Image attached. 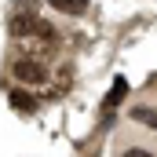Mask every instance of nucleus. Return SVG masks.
Wrapping results in <instances>:
<instances>
[{"label":"nucleus","mask_w":157,"mask_h":157,"mask_svg":"<svg viewBox=\"0 0 157 157\" xmlns=\"http://www.w3.org/2000/svg\"><path fill=\"white\" fill-rule=\"evenodd\" d=\"M132 121H139V124H146V128H157V110L154 106H135V110H132Z\"/></svg>","instance_id":"obj_5"},{"label":"nucleus","mask_w":157,"mask_h":157,"mask_svg":"<svg viewBox=\"0 0 157 157\" xmlns=\"http://www.w3.org/2000/svg\"><path fill=\"white\" fill-rule=\"evenodd\" d=\"M11 73H15V80H22V84H44L48 80V66L40 59H18L11 66Z\"/></svg>","instance_id":"obj_1"},{"label":"nucleus","mask_w":157,"mask_h":157,"mask_svg":"<svg viewBox=\"0 0 157 157\" xmlns=\"http://www.w3.org/2000/svg\"><path fill=\"white\" fill-rule=\"evenodd\" d=\"M55 11H66V15H80L84 7H88V0H48Z\"/></svg>","instance_id":"obj_6"},{"label":"nucleus","mask_w":157,"mask_h":157,"mask_svg":"<svg viewBox=\"0 0 157 157\" xmlns=\"http://www.w3.org/2000/svg\"><path fill=\"white\" fill-rule=\"evenodd\" d=\"M11 33H15V37H33V33H37V15L15 11V15H11Z\"/></svg>","instance_id":"obj_3"},{"label":"nucleus","mask_w":157,"mask_h":157,"mask_svg":"<svg viewBox=\"0 0 157 157\" xmlns=\"http://www.w3.org/2000/svg\"><path fill=\"white\" fill-rule=\"evenodd\" d=\"M7 102H11V106H15L18 113H37V99H33V95H29L26 88H15V91L7 95Z\"/></svg>","instance_id":"obj_4"},{"label":"nucleus","mask_w":157,"mask_h":157,"mask_svg":"<svg viewBox=\"0 0 157 157\" xmlns=\"http://www.w3.org/2000/svg\"><path fill=\"white\" fill-rule=\"evenodd\" d=\"M124 95H128V80L117 77V80H113V88L106 91V99H102V110H106V113H113L121 102H124Z\"/></svg>","instance_id":"obj_2"}]
</instances>
